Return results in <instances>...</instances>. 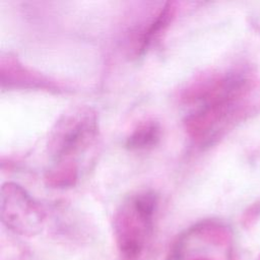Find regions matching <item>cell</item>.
Segmentation results:
<instances>
[{
  "instance_id": "cell-1",
  "label": "cell",
  "mask_w": 260,
  "mask_h": 260,
  "mask_svg": "<svg viewBox=\"0 0 260 260\" xmlns=\"http://www.w3.org/2000/svg\"><path fill=\"white\" fill-rule=\"evenodd\" d=\"M253 87L249 70L234 68L201 75L182 92L189 112L184 120L190 139L201 148L215 144L243 114Z\"/></svg>"
},
{
  "instance_id": "cell-2",
  "label": "cell",
  "mask_w": 260,
  "mask_h": 260,
  "mask_svg": "<svg viewBox=\"0 0 260 260\" xmlns=\"http://www.w3.org/2000/svg\"><path fill=\"white\" fill-rule=\"evenodd\" d=\"M158 196L152 190H140L129 195L118 207L114 230L119 249L128 259H134L145 248L153 230Z\"/></svg>"
},
{
  "instance_id": "cell-3",
  "label": "cell",
  "mask_w": 260,
  "mask_h": 260,
  "mask_svg": "<svg viewBox=\"0 0 260 260\" xmlns=\"http://www.w3.org/2000/svg\"><path fill=\"white\" fill-rule=\"evenodd\" d=\"M99 134L96 112L90 107H77L63 114L52 128L48 152L54 164L77 166V157L90 147Z\"/></svg>"
},
{
  "instance_id": "cell-4",
  "label": "cell",
  "mask_w": 260,
  "mask_h": 260,
  "mask_svg": "<svg viewBox=\"0 0 260 260\" xmlns=\"http://www.w3.org/2000/svg\"><path fill=\"white\" fill-rule=\"evenodd\" d=\"M1 217L14 232L34 234L44 221L42 207L20 185L7 182L1 188Z\"/></svg>"
},
{
  "instance_id": "cell-5",
  "label": "cell",
  "mask_w": 260,
  "mask_h": 260,
  "mask_svg": "<svg viewBox=\"0 0 260 260\" xmlns=\"http://www.w3.org/2000/svg\"><path fill=\"white\" fill-rule=\"evenodd\" d=\"M176 4L174 2H166L152 15V17L140 29V34L135 41V55H143L151 44L160 36V34L169 26L175 16Z\"/></svg>"
},
{
  "instance_id": "cell-6",
  "label": "cell",
  "mask_w": 260,
  "mask_h": 260,
  "mask_svg": "<svg viewBox=\"0 0 260 260\" xmlns=\"http://www.w3.org/2000/svg\"><path fill=\"white\" fill-rule=\"evenodd\" d=\"M161 133V126L157 121L151 119L142 121L126 137L125 147L135 151L151 149L159 143Z\"/></svg>"
}]
</instances>
